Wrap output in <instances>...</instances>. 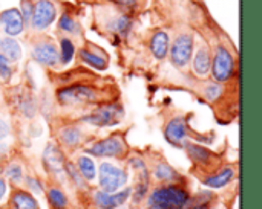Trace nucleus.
Instances as JSON below:
<instances>
[{
    "label": "nucleus",
    "instance_id": "6ab92c4d",
    "mask_svg": "<svg viewBox=\"0 0 262 209\" xmlns=\"http://www.w3.org/2000/svg\"><path fill=\"white\" fill-rule=\"evenodd\" d=\"M233 174H235V173H233L232 168H226V170H223L221 173H218V174L209 177V179L206 180V185L210 187V188H223V187H226V185L233 179Z\"/></svg>",
    "mask_w": 262,
    "mask_h": 209
},
{
    "label": "nucleus",
    "instance_id": "c9c22d12",
    "mask_svg": "<svg viewBox=\"0 0 262 209\" xmlns=\"http://www.w3.org/2000/svg\"><path fill=\"white\" fill-rule=\"evenodd\" d=\"M5 193H6V185H5V180L0 179V200L3 199Z\"/></svg>",
    "mask_w": 262,
    "mask_h": 209
},
{
    "label": "nucleus",
    "instance_id": "0eeeda50",
    "mask_svg": "<svg viewBox=\"0 0 262 209\" xmlns=\"http://www.w3.org/2000/svg\"><path fill=\"white\" fill-rule=\"evenodd\" d=\"M193 52V38L189 34H181L180 37H177V40L173 41L172 47H170V58L172 63L177 67H184Z\"/></svg>",
    "mask_w": 262,
    "mask_h": 209
},
{
    "label": "nucleus",
    "instance_id": "2f4dec72",
    "mask_svg": "<svg viewBox=\"0 0 262 209\" xmlns=\"http://www.w3.org/2000/svg\"><path fill=\"white\" fill-rule=\"evenodd\" d=\"M6 176L12 180V182H20L21 179V168L18 165H12L8 171H6Z\"/></svg>",
    "mask_w": 262,
    "mask_h": 209
},
{
    "label": "nucleus",
    "instance_id": "ddd939ff",
    "mask_svg": "<svg viewBox=\"0 0 262 209\" xmlns=\"http://www.w3.org/2000/svg\"><path fill=\"white\" fill-rule=\"evenodd\" d=\"M43 162H45L46 168H48L49 171H52V173H61L63 168H64L63 154H61V151H60L55 145H52V144H49V145L46 147V150H45V153H43Z\"/></svg>",
    "mask_w": 262,
    "mask_h": 209
},
{
    "label": "nucleus",
    "instance_id": "f257e3e1",
    "mask_svg": "<svg viewBox=\"0 0 262 209\" xmlns=\"http://www.w3.org/2000/svg\"><path fill=\"white\" fill-rule=\"evenodd\" d=\"M189 202V194L180 187L170 185L158 188L147 200L149 209H183Z\"/></svg>",
    "mask_w": 262,
    "mask_h": 209
},
{
    "label": "nucleus",
    "instance_id": "e433bc0d",
    "mask_svg": "<svg viewBox=\"0 0 262 209\" xmlns=\"http://www.w3.org/2000/svg\"><path fill=\"white\" fill-rule=\"evenodd\" d=\"M192 209H207V205H201V203H200V205L193 206V208H192Z\"/></svg>",
    "mask_w": 262,
    "mask_h": 209
},
{
    "label": "nucleus",
    "instance_id": "dca6fc26",
    "mask_svg": "<svg viewBox=\"0 0 262 209\" xmlns=\"http://www.w3.org/2000/svg\"><path fill=\"white\" fill-rule=\"evenodd\" d=\"M134 26V20L126 15V14H121V15H117L114 17L109 23H107V28L112 34H117L120 37H127L130 29Z\"/></svg>",
    "mask_w": 262,
    "mask_h": 209
},
{
    "label": "nucleus",
    "instance_id": "412c9836",
    "mask_svg": "<svg viewBox=\"0 0 262 209\" xmlns=\"http://www.w3.org/2000/svg\"><path fill=\"white\" fill-rule=\"evenodd\" d=\"M80 57H81V60H83L86 64H89V66H92V67H95V69H98V70H103V69H106V66H107L106 60H104L101 55L94 54V52H91V50H88V49H81V50H80Z\"/></svg>",
    "mask_w": 262,
    "mask_h": 209
},
{
    "label": "nucleus",
    "instance_id": "4468645a",
    "mask_svg": "<svg viewBox=\"0 0 262 209\" xmlns=\"http://www.w3.org/2000/svg\"><path fill=\"white\" fill-rule=\"evenodd\" d=\"M169 43H170L169 34L164 32V31H158V32H155L152 35V38H150V50H152V54H154V57L157 60H164L166 58V55L169 52V47H170Z\"/></svg>",
    "mask_w": 262,
    "mask_h": 209
},
{
    "label": "nucleus",
    "instance_id": "72a5a7b5",
    "mask_svg": "<svg viewBox=\"0 0 262 209\" xmlns=\"http://www.w3.org/2000/svg\"><path fill=\"white\" fill-rule=\"evenodd\" d=\"M137 2L138 0H117V3L121 5V6H124V8H134L137 5Z\"/></svg>",
    "mask_w": 262,
    "mask_h": 209
},
{
    "label": "nucleus",
    "instance_id": "b1692460",
    "mask_svg": "<svg viewBox=\"0 0 262 209\" xmlns=\"http://www.w3.org/2000/svg\"><path fill=\"white\" fill-rule=\"evenodd\" d=\"M48 200H49V205L54 209H64L68 205L66 196L57 188H51L48 191Z\"/></svg>",
    "mask_w": 262,
    "mask_h": 209
},
{
    "label": "nucleus",
    "instance_id": "cd10ccee",
    "mask_svg": "<svg viewBox=\"0 0 262 209\" xmlns=\"http://www.w3.org/2000/svg\"><path fill=\"white\" fill-rule=\"evenodd\" d=\"M223 95V87L220 84H209L206 87V98L209 101H216Z\"/></svg>",
    "mask_w": 262,
    "mask_h": 209
},
{
    "label": "nucleus",
    "instance_id": "aec40b11",
    "mask_svg": "<svg viewBox=\"0 0 262 209\" xmlns=\"http://www.w3.org/2000/svg\"><path fill=\"white\" fill-rule=\"evenodd\" d=\"M186 148H187L189 156H190L195 162H198V164H207V162L210 161V158H212L210 151H209L207 148L201 147V145H196V144H187V145H186Z\"/></svg>",
    "mask_w": 262,
    "mask_h": 209
},
{
    "label": "nucleus",
    "instance_id": "473e14b6",
    "mask_svg": "<svg viewBox=\"0 0 262 209\" xmlns=\"http://www.w3.org/2000/svg\"><path fill=\"white\" fill-rule=\"evenodd\" d=\"M26 182H28V185L31 187V190H32V191H35V193H41V190H43V188H41V184H40L38 180H35L34 177H28V179H26Z\"/></svg>",
    "mask_w": 262,
    "mask_h": 209
},
{
    "label": "nucleus",
    "instance_id": "1a4fd4ad",
    "mask_svg": "<svg viewBox=\"0 0 262 209\" xmlns=\"http://www.w3.org/2000/svg\"><path fill=\"white\" fill-rule=\"evenodd\" d=\"M0 28L5 31L6 35L15 37L23 32L25 29V21L21 18V14L17 8L6 9L0 14Z\"/></svg>",
    "mask_w": 262,
    "mask_h": 209
},
{
    "label": "nucleus",
    "instance_id": "393cba45",
    "mask_svg": "<svg viewBox=\"0 0 262 209\" xmlns=\"http://www.w3.org/2000/svg\"><path fill=\"white\" fill-rule=\"evenodd\" d=\"M155 177L158 180H173L175 177H178V173L172 167L163 162L155 168Z\"/></svg>",
    "mask_w": 262,
    "mask_h": 209
},
{
    "label": "nucleus",
    "instance_id": "5701e85b",
    "mask_svg": "<svg viewBox=\"0 0 262 209\" xmlns=\"http://www.w3.org/2000/svg\"><path fill=\"white\" fill-rule=\"evenodd\" d=\"M78 167H80V173H81V176H83L86 180H92V179H95V176H97V170H95L94 162H92L89 158H86V156L78 158Z\"/></svg>",
    "mask_w": 262,
    "mask_h": 209
},
{
    "label": "nucleus",
    "instance_id": "c85d7f7f",
    "mask_svg": "<svg viewBox=\"0 0 262 209\" xmlns=\"http://www.w3.org/2000/svg\"><path fill=\"white\" fill-rule=\"evenodd\" d=\"M32 9H34V5L31 3V0H21V8H20L18 11H20L21 18H23L25 23H29V21H31Z\"/></svg>",
    "mask_w": 262,
    "mask_h": 209
},
{
    "label": "nucleus",
    "instance_id": "f704fd0d",
    "mask_svg": "<svg viewBox=\"0 0 262 209\" xmlns=\"http://www.w3.org/2000/svg\"><path fill=\"white\" fill-rule=\"evenodd\" d=\"M6 133H8V127H6V124L0 122V139H2V138H5V136H6Z\"/></svg>",
    "mask_w": 262,
    "mask_h": 209
},
{
    "label": "nucleus",
    "instance_id": "bb28decb",
    "mask_svg": "<svg viewBox=\"0 0 262 209\" xmlns=\"http://www.w3.org/2000/svg\"><path fill=\"white\" fill-rule=\"evenodd\" d=\"M58 28H60L63 32L74 34V32H77V21H75L69 14H63V15L60 17Z\"/></svg>",
    "mask_w": 262,
    "mask_h": 209
},
{
    "label": "nucleus",
    "instance_id": "4be33fe9",
    "mask_svg": "<svg viewBox=\"0 0 262 209\" xmlns=\"http://www.w3.org/2000/svg\"><path fill=\"white\" fill-rule=\"evenodd\" d=\"M60 138L63 141V144L69 145V147H74L80 142L81 139V132L77 128V127H66L60 132Z\"/></svg>",
    "mask_w": 262,
    "mask_h": 209
},
{
    "label": "nucleus",
    "instance_id": "f8f14e48",
    "mask_svg": "<svg viewBox=\"0 0 262 209\" xmlns=\"http://www.w3.org/2000/svg\"><path fill=\"white\" fill-rule=\"evenodd\" d=\"M130 194V190H124L121 193H104L98 191L95 194V202L101 209H115L121 206Z\"/></svg>",
    "mask_w": 262,
    "mask_h": 209
},
{
    "label": "nucleus",
    "instance_id": "a211bd4d",
    "mask_svg": "<svg viewBox=\"0 0 262 209\" xmlns=\"http://www.w3.org/2000/svg\"><path fill=\"white\" fill-rule=\"evenodd\" d=\"M14 209H38L37 200L26 191H15L12 196Z\"/></svg>",
    "mask_w": 262,
    "mask_h": 209
},
{
    "label": "nucleus",
    "instance_id": "2eb2a0df",
    "mask_svg": "<svg viewBox=\"0 0 262 209\" xmlns=\"http://www.w3.org/2000/svg\"><path fill=\"white\" fill-rule=\"evenodd\" d=\"M0 55L8 61H18L21 57V47L12 37H0Z\"/></svg>",
    "mask_w": 262,
    "mask_h": 209
},
{
    "label": "nucleus",
    "instance_id": "6e6552de",
    "mask_svg": "<svg viewBox=\"0 0 262 209\" xmlns=\"http://www.w3.org/2000/svg\"><path fill=\"white\" fill-rule=\"evenodd\" d=\"M86 151L88 154H92L97 158H115L124 153V142L118 136H112V138L95 142Z\"/></svg>",
    "mask_w": 262,
    "mask_h": 209
},
{
    "label": "nucleus",
    "instance_id": "20e7f679",
    "mask_svg": "<svg viewBox=\"0 0 262 209\" xmlns=\"http://www.w3.org/2000/svg\"><path fill=\"white\" fill-rule=\"evenodd\" d=\"M127 174L111 164H101L100 167V185L104 193H115L120 187L126 185Z\"/></svg>",
    "mask_w": 262,
    "mask_h": 209
},
{
    "label": "nucleus",
    "instance_id": "f03ea898",
    "mask_svg": "<svg viewBox=\"0 0 262 209\" xmlns=\"http://www.w3.org/2000/svg\"><path fill=\"white\" fill-rule=\"evenodd\" d=\"M57 98L61 104L64 106H71V104H84V102H94L97 101L98 95L95 92L94 87L89 86H69V87H63L58 90Z\"/></svg>",
    "mask_w": 262,
    "mask_h": 209
},
{
    "label": "nucleus",
    "instance_id": "39448f33",
    "mask_svg": "<svg viewBox=\"0 0 262 209\" xmlns=\"http://www.w3.org/2000/svg\"><path fill=\"white\" fill-rule=\"evenodd\" d=\"M233 69H235V61L232 54L226 47L220 46L213 58V67H212L213 78L220 83H224L230 80V76L233 75Z\"/></svg>",
    "mask_w": 262,
    "mask_h": 209
},
{
    "label": "nucleus",
    "instance_id": "7ed1b4c3",
    "mask_svg": "<svg viewBox=\"0 0 262 209\" xmlns=\"http://www.w3.org/2000/svg\"><path fill=\"white\" fill-rule=\"evenodd\" d=\"M124 112L123 107L118 104H107L103 106L100 109H97L95 112H92L91 115L84 116L83 121L86 124L95 125V127H111L120 122V119L123 118Z\"/></svg>",
    "mask_w": 262,
    "mask_h": 209
},
{
    "label": "nucleus",
    "instance_id": "f3484780",
    "mask_svg": "<svg viewBox=\"0 0 262 209\" xmlns=\"http://www.w3.org/2000/svg\"><path fill=\"white\" fill-rule=\"evenodd\" d=\"M212 67V61H210V54L206 47H200L195 54L193 58V70L196 75L204 76L210 72Z\"/></svg>",
    "mask_w": 262,
    "mask_h": 209
},
{
    "label": "nucleus",
    "instance_id": "c756f323",
    "mask_svg": "<svg viewBox=\"0 0 262 209\" xmlns=\"http://www.w3.org/2000/svg\"><path fill=\"white\" fill-rule=\"evenodd\" d=\"M11 73H12V70H11L9 61H8L3 55H0V76H2L3 80H9Z\"/></svg>",
    "mask_w": 262,
    "mask_h": 209
},
{
    "label": "nucleus",
    "instance_id": "7c9ffc66",
    "mask_svg": "<svg viewBox=\"0 0 262 209\" xmlns=\"http://www.w3.org/2000/svg\"><path fill=\"white\" fill-rule=\"evenodd\" d=\"M64 168L68 170L69 176H71V177L74 179V182H75L77 185H80V187H84V182H83L81 176L78 174V171L75 170V167H74L72 164H64Z\"/></svg>",
    "mask_w": 262,
    "mask_h": 209
},
{
    "label": "nucleus",
    "instance_id": "a878e982",
    "mask_svg": "<svg viewBox=\"0 0 262 209\" xmlns=\"http://www.w3.org/2000/svg\"><path fill=\"white\" fill-rule=\"evenodd\" d=\"M74 52H75V46L74 43L69 40V38H61V52H60V58H61V63L63 64H68L71 63L72 57H74Z\"/></svg>",
    "mask_w": 262,
    "mask_h": 209
},
{
    "label": "nucleus",
    "instance_id": "9d476101",
    "mask_svg": "<svg viewBox=\"0 0 262 209\" xmlns=\"http://www.w3.org/2000/svg\"><path fill=\"white\" fill-rule=\"evenodd\" d=\"M32 58L45 66H55L60 60L57 47L49 41H40L32 47Z\"/></svg>",
    "mask_w": 262,
    "mask_h": 209
},
{
    "label": "nucleus",
    "instance_id": "423d86ee",
    "mask_svg": "<svg viewBox=\"0 0 262 209\" xmlns=\"http://www.w3.org/2000/svg\"><path fill=\"white\" fill-rule=\"evenodd\" d=\"M57 17V9L52 2L49 0H38L34 5L32 9V17H31V24L37 31H43L51 26V23Z\"/></svg>",
    "mask_w": 262,
    "mask_h": 209
},
{
    "label": "nucleus",
    "instance_id": "9b49d317",
    "mask_svg": "<svg viewBox=\"0 0 262 209\" xmlns=\"http://www.w3.org/2000/svg\"><path fill=\"white\" fill-rule=\"evenodd\" d=\"M164 136L167 142H170L172 145H181L187 136L186 121L183 118H173L172 121H169L164 130Z\"/></svg>",
    "mask_w": 262,
    "mask_h": 209
}]
</instances>
